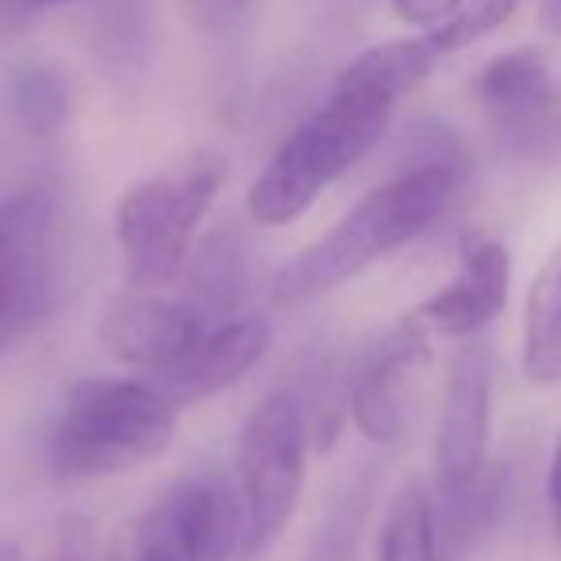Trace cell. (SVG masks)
Listing matches in <instances>:
<instances>
[{
  "instance_id": "obj_1",
  "label": "cell",
  "mask_w": 561,
  "mask_h": 561,
  "mask_svg": "<svg viewBox=\"0 0 561 561\" xmlns=\"http://www.w3.org/2000/svg\"><path fill=\"white\" fill-rule=\"evenodd\" d=\"M439 54L424 35L390 38L363 50L333 81L329 100L295 126L249 187V218L256 226H290L325 187L370 153L390 115L436 69Z\"/></svg>"
},
{
  "instance_id": "obj_5",
  "label": "cell",
  "mask_w": 561,
  "mask_h": 561,
  "mask_svg": "<svg viewBox=\"0 0 561 561\" xmlns=\"http://www.w3.org/2000/svg\"><path fill=\"white\" fill-rule=\"evenodd\" d=\"M306 424L290 386L272 390L249 413L237 439V496L244 512V554L256 558L290 524L306 485Z\"/></svg>"
},
{
  "instance_id": "obj_9",
  "label": "cell",
  "mask_w": 561,
  "mask_h": 561,
  "mask_svg": "<svg viewBox=\"0 0 561 561\" xmlns=\"http://www.w3.org/2000/svg\"><path fill=\"white\" fill-rule=\"evenodd\" d=\"M478 100L504 149L531 161L561 157V77L542 50H512L478 77Z\"/></svg>"
},
{
  "instance_id": "obj_17",
  "label": "cell",
  "mask_w": 561,
  "mask_h": 561,
  "mask_svg": "<svg viewBox=\"0 0 561 561\" xmlns=\"http://www.w3.org/2000/svg\"><path fill=\"white\" fill-rule=\"evenodd\" d=\"M187 290H192V310L199 313H237L249 290V256L237 229H215L184 264Z\"/></svg>"
},
{
  "instance_id": "obj_2",
  "label": "cell",
  "mask_w": 561,
  "mask_h": 561,
  "mask_svg": "<svg viewBox=\"0 0 561 561\" xmlns=\"http://www.w3.org/2000/svg\"><path fill=\"white\" fill-rule=\"evenodd\" d=\"M462 180V164L416 161L393 180L363 195L321 241L302 249L275 272L272 298L279 306H302L344 287L382 256H393L424 233L447 210Z\"/></svg>"
},
{
  "instance_id": "obj_7",
  "label": "cell",
  "mask_w": 561,
  "mask_h": 561,
  "mask_svg": "<svg viewBox=\"0 0 561 561\" xmlns=\"http://www.w3.org/2000/svg\"><path fill=\"white\" fill-rule=\"evenodd\" d=\"M496 352L485 336H470L455 347L432 436V478L436 496H458L485 473L493 439Z\"/></svg>"
},
{
  "instance_id": "obj_18",
  "label": "cell",
  "mask_w": 561,
  "mask_h": 561,
  "mask_svg": "<svg viewBox=\"0 0 561 561\" xmlns=\"http://www.w3.org/2000/svg\"><path fill=\"white\" fill-rule=\"evenodd\" d=\"M370 496H375V470H359L336 489L313 531L310 561H359V539L367 524Z\"/></svg>"
},
{
  "instance_id": "obj_23",
  "label": "cell",
  "mask_w": 561,
  "mask_h": 561,
  "mask_svg": "<svg viewBox=\"0 0 561 561\" xmlns=\"http://www.w3.org/2000/svg\"><path fill=\"white\" fill-rule=\"evenodd\" d=\"M539 23L547 35H561V0H539Z\"/></svg>"
},
{
  "instance_id": "obj_22",
  "label": "cell",
  "mask_w": 561,
  "mask_h": 561,
  "mask_svg": "<svg viewBox=\"0 0 561 561\" xmlns=\"http://www.w3.org/2000/svg\"><path fill=\"white\" fill-rule=\"evenodd\" d=\"M547 504H550V519H554V527L561 535V424H558L554 450H550V466H547Z\"/></svg>"
},
{
  "instance_id": "obj_19",
  "label": "cell",
  "mask_w": 561,
  "mask_h": 561,
  "mask_svg": "<svg viewBox=\"0 0 561 561\" xmlns=\"http://www.w3.org/2000/svg\"><path fill=\"white\" fill-rule=\"evenodd\" d=\"M519 4H524V0H462L455 20L444 23L439 31H432L428 38L439 54H458V50H466V46L489 38L493 31H501L504 23L516 15Z\"/></svg>"
},
{
  "instance_id": "obj_21",
  "label": "cell",
  "mask_w": 561,
  "mask_h": 561,
  "mask_svg": "<svg viewBox=\"0 0 561 561\" xmlns=\"http://www.w3.org/2000/svg\"><path fill=\"white\" fill-rule=\"evenodd\" d=\"M458 8H462V0H393V12L413 27H421V35H432V31L450 23Z\"/></svg>"
},
{
  "instance_id": "obj_20",
  "label": "cell",
  "mask_w": 561,
  "mask_h": 561,
  "mask_svg": "<svg viewBox=\"0 0 561 561\" xmlns=\"http://www.w3.org/2000/svg\"><path fill=\"white\" fill-rule=\"evenodd\" d=\"M260 8V0H187V12L210 35H226L237 31L241 23L252 20V12Z\"/></svg>"
},
{
  "instance_id": "obj_11",
  "label": "cell",
  "mask_w": 561,
  "mask_h": 561,
  "mask_svg": "<svg viewBox=\"0 0 561 561\" xmlns=\"http://www.w3.org/2000/svg\"><path fill=\"white\" fill-rule=\"evenodd\" d=\"M512 256L496 237L470 233L458 249V272L447 287L409 310L432 336H481L508 306Z\"/></svg>"
},
{
  "instance_id": "obj_16",
  "label": "cell",
  "mask_w": 561,
  "mask_h": 561,
  "mask_svg": "<svg viewBox=\"0 0 561 561\" xmlns=\"http://www.w3.org/2000/svg\"><path fill=\"white\" fill-rule=\"evenodd\" d=\"M378 561H455L439 535V504L421 481H405L393 493L378 527Z\"/></svg>"
},
{
  "instance_id": "obj_8",
  "label": "cell",
  "mask_w": 561,
  "mask_h": 561,
  "mask_svg": "<svg viewBox=\"0 0 561 561\" xmlns=\"http://www.w3.org/2000/svg\"><path fill=\"white\" fill-rule=\"evenodd\" d=\"M432 363V333L405 313L375 336L344 375V405L352 424L378 447H393L409 432L413 382Z\"/></svg>"
},
{
  "instance_id": "obj_10",
  "label": "cell",
  "mask_w": 561,
  "mask_h": 561,
  "mask_svg": "<svg viewBox=\"0 0 561 561\" xmlns=\"http://www.w3.org/2000/svg\"><path fill=\"white\" fill-rule=\"evenodd\" d=\"M134 539L172 561H229L244 547L241 496L218 473L184 478L134 524Z\"/></svg>"
},
{
  "instance_id": "obj_3",
  "label": "cell",
  "mask_w": 561,
  "mask_h": 561,
  "mask_svg": "<svg viewBox=\"0 0 561 561\" xmlns=\"http://www.w3.org/2000/svg\"><path fill=\"white\" fill-rule=\"evenodd\" d=\"M176 439V409L141 378H84L50 432L58 478H115L157 462Z\"/></svg>"
},
{
  "instance_id": "obj_25",
  "label": "cell",
  "mask_w": 561,
  "mask_h": 561,
  "mask_svg": "<svg viewBox=\"0 0 561 561\" xmlns=\"http://www.w3.org/2000/svg\"><path fill=\"white\" fill-rule=\"evenodd\" d=\"M23 4V12L27 15H35V12H43V8H54V4H73V0H20Z\"/></svg>"
},
{
  "instance_id": "obj_12",
  "label": "cell",
  "mask_w": 561,
  "mask_h": 561,
  "mask_svg": "<svg viewBox=\"0 0 561 561\" xmlns=\"http://www.w3.org/2000/svg\"><path fill=\"white\" fill-rule=\"evenodd\" d=\"M267 347H272V321L264 313H237L218 329H207L192 344V352L180 355L172 367L149 375L146 382L172 409L195 405V401L215 398L233 382H241L252 367H260Z\"/></svg>"
},
{
  "instance_id": "obj_15",
  "label": "cell",
  "mask_w": 561,
  "mask_h": 561,
  "mask_svg": "<svg viewBox=\"0 0 561 561\" xmlns=\"http://www.w3.org/2000/svg\"><path fill=\"white\" fill-rule=\"evenodd\" d=\"M519 367L535 386L561 382V244L527 283Z\"/></svg>"
},
{
  "instance_id": "obj_6",
  "label": "cell",
  "mask_w": 561,
  "mask_h": 561,
  "mask_svg": "<svg viewBox=\"0 0 561 561\" xmlns=\"http://www.w3.org/2000/svg\"><path fill=\"white\" fill-rule=\"evenodd\" d=\"M58 187L35 184L0 203V347L43 321L58 295Z\"/></svg>"
},
{
  "instance_id": "obj_4",
  "label": "cell",
  "mask_w": 561,
  "mask_h": 561,
  "mask_svg": "<svg viewBox=\"0 0 561 561\" xmlns=\"http://www.w3.org/2000/svg\"><path fill=\"white\" fill-rule=\"evenodd\" d=\"M226 180L218 153H195L184 169L134 184L115 207V241L126 279L138 295H157L184 275L195 229Z\"/></svg>"
},
{
  "instance_id": "obj_14",
  "label": "cell",
  "mask_w": 561,
  "mask_h": 561,
  "mask_svg": "<svg viewBox=\"0 0 561 561\" xmlns=\"http://www.w3.org/2000/svg\"><path fill=\"white\" fill-rule=\"evenodd\" d=\"M0 107L31 138H58L73 112V89L50 58L12 61L0 77Z\"/></svg>"
},
{
  "instance_id": "obj_26",
  "label": "cell",
  "mask_w": 561,
  "mask_h": 561,
  "mask_svg": "<svg viewBox=\"0 0 561 561\" xmlns=\"http://www.w3.org/2000/svg\"><path fill=\"white\" fill-rule=\"evenodd\" d=\"M0 561H23V550L15 547V542L0 539Z\"/></svg>"
},
{
  "instance_id": "obj_24",
  "label": "cell",
  "mask_w": 561,
  "mask_h": 561,
  "mask_svg": "<svg viewBox=\"0 0 561 561\" xmlns=\"http://www.w3.org/2000/svg\"><path fill=\"white\" fill-rule=\"evenodd\" d=\"M123 561H172V558H164L161 550L146 547V542H138V539L130 535V550L123 554Z\"/></svg>"
},
{
  "instance_id": "obj_13",
  "label": "cell",
  "mask_w": 561,
  "mask_h": 561,
  "mask_svg": "<svg viewBox=\"0 0 561 561\" xmlns=\"http://www.w3.org/2000/svg\"><path fill=\"white\" fill-rule=\"evenodd\" d=\"M207 333V321L187 302L157 295L115 298L100 321V344L123 367L157 370L172 367L180 355L192 352V344Z\"/></svg>"
}]
</instances>
